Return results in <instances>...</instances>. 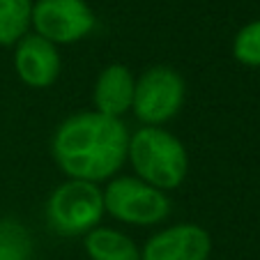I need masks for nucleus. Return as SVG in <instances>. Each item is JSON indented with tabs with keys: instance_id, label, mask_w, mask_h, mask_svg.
I'll list each match as a JSON object with an SVG mask.
<instances>
[{
	"instance_id": "nucleus-1",
	"label": "nucleus",
	"mask_w": 260,
	"mask_h": 260,
	"mask_svg": "<svg viewBox=\"0 0 260 260\" xmlns=\"http://www.w3.org/2000/svg\"><path fill=\"white\" fill-rule=\"evenodd\" d=\"M127 122L97 113L94 108L76 111L55 127L51 157L67 180L106 184L127 166Z\"/></svg>"
},
{
	"instance_id": "nucleus-2",
	"label": "nucleus",
	"mask_w": 260,
	"mask_h": 260,
	"mask_svg": "<svg viewBox=\"0 0 260 260\" xmlns=\"http://www.w3.org/2000/svg\"><path fill=\"white\" fill-rule=\"evenodd\" d=\"M127 164L138 180L171 193L189 175V150L171 129L141 124L129 136Z\"/></svg>"
},
{
	"instance_id": "nucleus-3",
	"label": "nucleus",
	"mask_w": 260,
	"mask_h": 260,
	"mask_svg": "<svg viewBox=\"0 0 260 260\" xmlns=\"http://www.w3.org/2000/svg\"><path fill=\"white\" fill-rule=\"evenodd\" d=\"M104 216H106L104 191L92 182L64 177V182L53 187L44 205V219L49 231L64 240H74V237L83 240L90 231L102 226Z\"/></svg>"
},
{
	"instance_id": "nucleus-4",
	"label": "nucleus",
	"mask_w": 260,
	"mask_h": 260,
	"mask_svg": "<svg viewBox=\"0 0 260 260\" xmlns=\"http://www.w3.org/2000/svg\"><path fill=\"white\" fill-rule=\"evenodd\" d=\"M102 191L106 214L122 226L159 228L171 216V196L136 175H115Z\"/></svg>"
},
{
	"instance_id": "nucleus-5",
	"label": "nucleus",
	"mask_w": 260,
	"mask_h": 260,
	"mask_svg": "<svg viewBox=\"0 0 260 260\" xmlns=\"http://www.w3.org/2000/svg\"><path fill=\"white\" fill-rule=\"evenodd\" d=\"M187 102V81L171 64H152L136 76L132 113L143 127H166Z\"/></svg>"
},
{
	"instance_id": "nucleus-6",
	"label": "nucleus",
	"mask_w": 260,
	"mask_h": 260,
	"mask_svg": "<svg viewBox=\"0 0 260 260\" xmlns=\"http://www.w3.org/2000/svg\"><path fill=\"white\" fill-rule=\"evenodd\" d=\"M97 28V14L88 0H32L30 32L60 46L88 40Z\"/></svg>"
},
{
	"instance_id": "nucleus-7",
	"label": "nucleus",
	"mask_w": 260,
	"mask_h": 260,
	"mask_svg": "<svg viewBox=\"0 0 260 260\" xmlns=\"http://www.w3.org/2000/svg\"><path fill=\"white\" fill-rule=\"evenodd\" d=\"M212 235L193 221L164 223L141 246V260H210Z\"/></svg>"
},
{
	"instance_id": "nucleus-8",
	"label": "nucleus",
	"mask_w": 260,
	"mask_h": 260,
	"mask_svg": "<svg viewBox=\"0 0 260 260\" xmlns=\"http://www.w3.org/2000/svg\"><path fill=\"white\" fill-rule=\"evenodd\" d=\"M12 67L16 79L30 90H46L60 79L62 55L44 37L28 32L12 46Z\"/></svg>"
},
{
	"instance_id": "nucleus-9",
	"label": "nucleus",
	"mask_w": 260,
	"mask_h": 260,
	"mask_svg": "<svg viewBox=\"0 0 260 260\" xmlns=\"http://www.w3.org/2000/svg\"><path fill=\"white\" fill-rule=\"evenodd\" d=\"M136 74L122 62H111L97 74L92 85V108L108 118L124 120L132 113Z\"/></svg>"
},
{
	"instance_id": "nucleus-10",
	"label": "nucleus",
	"mask_w": 260,
	"mask_h": 260,
	"mask_svg": "<svg viewBox=\"0 0 260 260\" xmlns=\"http://www.w3.org/2000/svg\"><path fill=\"white\" fill-rule=\"evenodd\" d=\"M88 260H141V246L115 226H97L83 237Z\"/></svg>"
},
{
	"instance_id": "nucleus-11",
	"label": "nucleus",
	"mask_w": 260,
	"mask_h": 260,
	"mask_svg": "<svg viewBox=\"0 0 260 260\" xmlns=\"http://www.w3.org/2000/svg\"><path fill=\"white\" fill-rule=\"evenodd\" d=\"M0 260H35L32 233L14 216H0Z\"/></svg>"
},
{
	"instance_id": "nucleus-12",
	"label": "nucleus",
	"mask_w": 260,
	"mask_h": 260,
	"mask_svg": "<svg viewBox=\"0 0 260 260\" xmlns=\"http://www.w3.org/2000/svg\"><path fill=\"white\" fill-rule=\"evenodd\" d=\"M32 0H0V46H14L30 32Z\"/></svg>"
},
{
	"instance_id": "nucleus-13",
	"label": "nucleus",
	"mask_w": 260,
	"mask_h": 260,
	"mask_svg": "<svg viewBox=\"0 0 260 260\" xmlns=\"http://www.w3.org/2000/svg\"><path fill=\"white\" fill-rule=\"evenodd\" d=\"M231 53L242 67L260 69V19L244 23L233 37Z\"/></svg>"
}]
</instances>
